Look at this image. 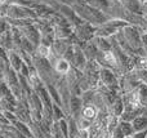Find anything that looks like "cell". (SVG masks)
I'll return each instance as SVG.
<instances>
[{"label": "cell", "instance_id": "5b68a950", "mask_svg": "<svg viewBox=\"0 0 147 138\" xmlns=\"http://www.w3.org/2000/svg\"><path fill=\"white\" fill-rule=\"evenodd\" d=\"M89 127H90V121L81 118L80 121H79V129H88Z\"/></svg>", "mask_w": 147, "mask_h": 138}, {"label": "cell", "instance_id": "52a82bcc", "mask_svg": "<svg viewBox=\"0 0 147 138\" xmlns=\"http://www.w3.org/2000/svg\"><path fill=\"white\" fill-rule=\"evenodd\" d=\"M79 138H89L88 129H79Z\"/></svg>", "mask_w": 147, "mask_h": 138}, {"label": "cell", "instance_id": "8992f818", "mask_svg": "<svg viewBox=\"0 0 147 138\" xmlns=\"http://www.w3.org/2000/svg\"><path fill=\"white\" fill-rule=\"evenodd\" d=\"M39 52H40V54L43 57H47V58H48L49 57V49L47 48V46H44V45H41L40 48H39Z\"/></svg>", "mask_w": 147, "mask_h": 138}, {"label": "cell", "instance_id": "7a4b0ae2", "mask_svg": "<svg viewBox=\"0 0 147 138\" xmlns=\"http://www.w3.org/2000/svg\"><path fill=\"white\" fill-rule=\"evenodd\" d=\"M96 115H97V110L94 106L89 105V106H85V107H84V110H83V118L84 119L90 121L92 119L96 118Z\"/></svg>", "mask_w": 147, "mask_h": 138}, {"label": "cell", "instance_id": "ba28073f", "mask_svg": "<svg viewBox=\"0 0 147 138\" xmlns=\"http://www.w3.org/2000/svg\"><path fill=\"white\" fill-rule=\"evenodd\" d=\"M141 3H147V0H140Z\"/></svg>", "mask_w": 147, "mask_h": 138}, {"label": "cell", "instance_id": "3957f363", "mask_svg": "<svg viewBox=\"0 0 147 138\" xmlns=\"http://www.w3.org/2000/svg\"><path fill=\"white\" fill-rule=\"evenodd\" d=\"M56 70H57V72L58 74H62V75H65V74H67L69 72V69H70V65H69V62L66 61V59H59L58 62H56Z\"/></svg>", "mask_w": 147, "mask_h": 138}, {"label": "cell", "instance_id": "6da1fadb", "mask_svg": "<svg viewBox=\"0 0 147 138\" xmlns=\"http://www.w3.org/2000/svg\"><path fill=\"white\" fill-rule=\"evenodd\" d=\"M133 129L134 132H142V131H146L147 128V118L146 116H137L133 121Z\"/></svg>", "mask_w": 147, "mask_h": 138}, {"label": "cell", "instance_id": "277c9868", "mask_svg": "<svg viewBox=\"0 0 147 138\" xmlns=\"http://www.w3.org/2000/svg\"><path fill=\"white\" fill-rule=\"evenodd\" d=\"M105 59H106L110 65H115V63H116V58H115V56H114V53H112V52H107V53L105 54Z\"/></svg>", "mask_w": 147, "mask_h": 138}]
</instances>
